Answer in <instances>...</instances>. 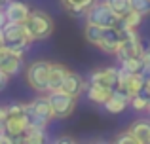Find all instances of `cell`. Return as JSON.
Instances as JSON below:
<instances>
[{
	"label": "cell",
	"instance_id": "obj_12",
	"mask_svg": "<svg viewBox=\"0 0 150 144\" xmlns=\"http://www.w3.org/2000/svg\"><path fill=\"white\" fill-rule=\"evenodd\" d=\"M118 72H120V68H116V67L99 68V70L91 72L89 81H91V84L105 85V87H110V89H116L118 87Z\"/></svg>",
	"mask_w": 150,
	"mask_h": 144
},
{
	"label": "cell",
	"instance_id": "obj_11",
	"mask_svg": "<svg viewBox=\"0 0 150 144\" xmlns=\"http://www.w3.org/2000/svg\"><path fill=\"white\" fill-rule=\"evenodd\" d=\"M29 127H30V122L27 114L8 116V119H6V133H10L17 142H21L23 135L29 131Z\"/></svg>",
	"mask_w": 150,
	"mask_h": 144
},
{
	"label": "cell",
	"instance_id": "obj_2",
	"mask_svg": "<svg viewBox=\"0 0 150 144\" xmlns=\"http://www.w3.org/2000/svg\"><path fill=\"white\" fill-rule=\"evenodd\" d=\"M27 29H29L30 36L34 38V42H42L46 40V38H50L51 34H53V29H55V23L53 19H51L50 13H46V11L42 10H33L29 15V19H27Z\"/></svg>",
	"mask_w": 150,
	"mask_h": 144
},
{
	"label": "cell",
	"instance_id": "obj_24",
	"mask_svg": "<svg viewBox=\"0 0 150 144\" xmlns=\"http://www.w3.org/2000/svg\"><path fill=\"white\" fill-rule=\"evenodd\" d=\"M129 6H131V10L139 11L143 15L150 13V0H129Z\"/></svg>",
	"mask_w": 150,
	"mask_h": 144
},
{
	"label": "cell",
	"instance_id": "obj_16",
	"mask_svg": "<svg viewBox=\"0 0 150 144\" xmlns=\"http://www.w3.org/2000/svg\"><path fill=\"white\" fill-rule=\"evenodd\" d=\"M70 70L61 63H51V70H50V91L63 87V81H65L67 74Z\"/></svg>",
	"mask_w": 150,
	"mask_h": 144
},
{
	"label": "cell",
	"instance_id": "obj_15",
	"mask_svg": "<svg viewBox=\"0 0 150 144\" xmlns=\"http://www.w3.org/2000/svg\"><path fill=\"white\" fill-rule=\"evenodd\" d=\"M112 91L114 89L105 87V85H99V84H91V81H89L88 89H86L88 99L91 100V103H95V104H105L106 100H108V97L112 95Z\"/></svg>",
	"mask_w": 150,
	"mask_h": 144
},
{
	"label": "cell",
	"instance_id": "obj_28",
	"mask_svg": "<svg viewBox=\"0 0 150 144\" xmlns=\"http://www.w3.org/2000/svg\"><path fill=\"white\" fill-rule=\"evenodd\" d=\"M8 106H0V133L6 131V119H8Z\"/></svg>",
	"mask_w": 150,
	"mask_h": 144
},
{
	"label": "cell",
	"instance_id": "obj_20",
	"mask_svg": "<svg viewBox=\"0 0 150 144\" xmlns=\"http://www.w3.org/2000/svg\"><path fill=\"white\" fill-rule=\"evenodd\" d=\"M144 15L139 13V11L135 10H129L125 15H122V23H120V29H137V27L141 25V21H143Z\"/></svg>",
	"mask_w": 150,
	"mask_h": 144
},
{
	"label": "cell",
	"instance_id": "obj_27",
	"mask_svg": "<svg viewBox=\"0 0 150 144\" xmlns=\"http://www.w3.org/2000/svg\"><path fill=\"white\" fill-rule=\"evenodd\" d=\"M141 57H143V70L141 72H143L144 78H148L150 76V49H144Z\"/></svg>",
	"mask_w": 150,
	"mask_h": 144
},
{
	"label": "cell",
	"instance_id": "obj_3",
	"mask_svg": "<svg viewBox=\"0 0 150 144\" xmlns=\"http://www.w3.org/2000/svg\"><path fill=\"white\" fill-rule=\"evenodd\" d=\"M50 70L51 63L46 59L33 61L27 68V84L30 85V89L38 93H48L50 91Z\"/></svg>",
	"mask_w": 150,
	"mask_h": 144
},
{
	"label": "cell",
	"instance_id": "obj_8",
	"mask_svg": "<svg viewBox=\"0 0 150 144\" xmlns=\"http://www.w3.org/2000/svg\"><path fill=\"white\" fill-rule=\"evenodd\" d=\"M122 40H124V32H122V29H118V27H105V29H103V36H101L99 44H97V48H99L101 51L108 53V55H116Z\"/></svg>",
	"mask_w": 150,
	"mask_h": 144
},
{
	"label": "cell",
	"instance_id": "obj_32",
	"mask_svg": "<svg viewBox=\"0 0 150 144\" xmlns=\"http://www.w3.org/2000/svg\"><path fill=\"white\" fill-rule=\"evenodd\" d=\"M55 142H57V144H65V142H76V138H72V137H57V138H55Z\"/></svg>",
	"mask_w": 150,
	"mask_h": 144
},
{
	"label": "cell",
	"instance_id": "obj_1",
	"mask_svg": "<svg viewBox=\"0 0 150 144\" xmlns=\"http://www.w3.org/2000/svg\"><path fill=\"white\" fill-rule=\"evenodd\" d=\"M4 36H6V46L19 57H25L29 48L33 46L34 38L30 36L25 23H11L8 21L4 27Z\"/></svg>",
	"mask_w": 150,
	"mask_h": 144
},
{
	"label": "cell",
	"instance_id": "obj_9",
	"mask_svg": "<svg viewBox=\"0 0 150 144\" xmlns=\"http://www.w3.org/2000/svg\"><path fill=\"white\" fill-rule=\"evenodd\" d=\"M4 11L8 15V21L11 23H27L30 15V8L29 4H25L23 0H8L6 6H4Z\"/></svg>",
	"mask_w": 150,
	"mask_h": 144
},
{
	"label": "cell",
	"instance_id": "obj_4",
	"mask_svg": "<svg viewBox=\"0 0 150 144\" xmlns=\"http://www.w3.org/2000/svg\"><path fill=\"white\" fill-rule=\"evenodd\" d=\"M86 21L99 27H118L120 29L122 17L103 0V2H93L86 11Z\"/></svg>",
	"mask_w": 150,
	"mask_h": 144
},
{
	"label": "cell",
	"instance_id": "obj_22",
	"mask_svg": "<svg viewBox=\"0 0 150 144\" xmlns=\"http://www.w3.org/2000/svg\"><path fill=\"white\" fill-rule=\"evenodd\" d=\"M122 68L124 70H127V72H141L143 70V57H133V59H125V61H122Z\"/></svg>",
	"mask_w": 150,
	"mask_h": 144
},
{
	"label": "cell",
	"instance_id": "obj_18",
	"mask_svg": "<svg viewBox=\"0 0 150 144\" xmlns=\"http://www.w3.org/2000/svg\"><path fill=\"white\" fill-rule=\"evenodd\" d=\"M44 140H46V127H38V125H30L29 131L21 138V142L25 144H42Z\"/></svg>",
	"mask_w": 150,
	"mask_h": 144
},
{
	"label": "cell",
	"instance_id": "obj_5",
	"mask_svg": "<svg viewBox=\"0 0 150 144\" xmlns=\"http://www.w3.org/2000/svg\"><path fill=\"white\" fill-rule=\"evenodd\" d=\"M50 99L51 110H53L55 119H67L74 114L76 110V100L78 97L70 95V93L63 91V89H55V91H48L46 93Z\"/></svg>",
	"mask_w": 150,
	"mask_h": 144
},
{
	"label": "cell",
	"instance_id": "obj_29",
	"mask_svg": "<svg viewBox=\"0 0 150 144\" xmlns=\"http://www.w3.org/2000/svg\"><path fill=\"white\" fill-rule=\"evenodd\" d=\"M13 142H17V140H15L10 133H6V131L0 133V144H13Z\"/></svg>",
	"mask_w": 150,
	"mask_h": 144
},
{
	"label": "cell",
	"instance_id": "obj_23",
	"mask_svg": "<svg viewBox=\"0 0 150 144\" xmlns=\"http://www.w3.org/2000/svg\"><path fill=\"white\" fill-rule=\"evenodd\" d=\"M106 4H108L110 8H112L114 11H116L118 15H125L129 10H131V6H129V0H105Z\"/></svg>",
	"mask_w": 150,
	"mask_h": 144
},
{
	"label": "cell",
	"instance_id": "obj_17",
	"mask_svg": "<svg viewBox=\"0 0 150 144\" xmlns=\"http://www.w3.org/2000/svg\"><path fill=\"white\" fill-rule=\"evenodd\" d=\"M129 131L137 138L139 144H150V122L148 119H137L129 125Z\"/></svg>",
	"mask_w": 150,
	"mask_h": 144
},
{
	"label": "cell",
	"instance_id": "obj_26",
	"mask_svg": "<svg viewBox=\"0 0 150 144\" xmlns=\"http://www.w3.org/2000/svg\"><path fill=\"white\" fill-rule=\"evenodd\" d=\"M8 114H10V116L27 114V104L25 103H10V104H8Z\"/></svg>",
	"mask_w": 150,
	"mask_h": 144
},
{
	"label": "cell",
	"instance_id": "obj_13",
	"mask_svg": "<svg viewBox=\"0 0 150 144\" xmlns=\"http://www.w3.org/2000/svg\"><path fill=\"white\" fill-rule=\"evenodd\" d=\"M88 81L84 80V78L80 76L78 72H72L70 70L69 74H67V78H65V81H63V91H67V93H70V95H74V97H80L82 93L88 89Z\"/></svg>",
	"mask_w": 150,
	"mask_h": 144
},
{
	"label": "cell",
	"instance_id": "obj_25",
	"mask_svg": "<svg viewBox=\"0 0 150 144\" xmlns=\"http://www.w3.org/2000/svg\"><path fill=\"white\" fill-rule=\"evenodd\" d=\"M116 142H118V144H139V142H137V138L133 137V133H131L129 129L118 135V137H116Z\"/></svg>",
	"mask_w": 150,
	"mask_h": 144
},
{
	"label": "cell",
	"instance_id": "obj_31",
	"mask_svg": "<svg viewBox=\"0 0 150 144\" xmlns=\"http://www.w3.org/2000/svg\"><path fill=\"white\" fill-rule=\"evenodd\" d=\"M6 23H8V15H6V11H4V8H0V29H4Z\"/></svg>",
	"mask_w": 150,
	"mask_h": 144
},
{
	"label": "cell",
	"instance_id": "obj_6",
	"mask_svg": "<svg viewBox=\"0 0 150 144\" xmlns=\"http://www.w3.org/2000/svg\"><path fill=\"white\" fill-rule=\"evenodd\" d=\"M27 116H29L30 125L48 127V123L51 122V119H55L48 95H44V97H36V99L30 100V103L27 104Z\"/></svg>",
	"mask_w": 150,
	"mask_h": 144
},
{
	"label": "cell",
	"instance_id": "obj_34",
	"mask_svg": "<svg viewBox=\"0 0 150 144\" xmlns=\"http://www.w3.org/2000/svg\"><path fill=\"white\" fill-rule=\"evenodd\" d=\"M6 2H8V0H0V8H4V6H6Z\"/></svg>",
	"mask_w": 150,
	"mask_h": 144
},
{
	"label": "cell",
	"instance_id": "obj_14",
	"mask_svg": "<svg viewBox=\"0 0 150 144\" xmlns=\"http://www.w3.org/2000/svg\"><path fill=\"white\" fill-rule=\"evenodd\" d=\"M129 100H131V99H129L125 93H122L120 89H114L112 95L108 97V100H106L103 106H105L106 112H110V114H122V112L127 108Z\"/></svg>",
	"mask_w": 150,
	"mask_h": 144
},
{
	"label": "cell",
	"instance_id": "obj_33",
	"mask_svg": "<svg viewBox=\"0 0 150 144\" xmlns=\"http://www.w3.org/2000/svg\"><path fill=\"white\" fill-rule=\"evenodd\" d=\"M6 46V36H4V29H0V48Z\"/></svg>",
	"mask_w": 150,
	"mask_h": 144
},
{
	"label": "cell",
	"instance_id": "obj_10",
	"mask_svg": "<svg viewBox=\"0 0 150 144\" xmlns=\"http://www.w3.org/2000/svg\"><path fill=\"white\" fill-rule=\"evenodd\" d=\"M23 67V57H19L17 53H13L8 46L0 48V68L10 76H15Z\"/></svg>",
	"mask_w": 150,
	"mask_h": 144
},
{
	"label": "cell",
	"instance_id": "obj_7",
	"mask_svg": "<svg viewBox=\"0 0 150 144\" xmlns=\"http://www.w3.org/2000/svg\"><path fill=\"white\" fill-rule=\"evenodd\" d=\"M124 32V40H122L120 48L116 51V59L125 61V59H133V57H141L144 51L143 44H141V38L137 34V29H122Z\"/></svg>",
	"mask_w": 150,
	"mask_h": 144
},
{
	"label": "cell",
	"instance_id": "obj_19",
	"mask_svg": "<svg viewBox=\"0 0 150 144\" xmlns=\"http://www.w3.org/2000/svg\"><path fill=\"white\" fill-rule=\"evenodd\" d=\"M93 2H97V0H61V4L67 8L69 11H72L74 15H82L88 11V8L91 6Z\"/></svg>",
	"mask_w": 150,
	"mask_h": 144
},
{
	"label": "cell",
	"instance_id": "obj_30",
	"mask_svg": "<svg viewBox=\"0 0 150 144\" xmlns=\"http://www.w3.org/2000/svg\"><path fill=\"white\" fill-rule=\"evenodd\" d=\"M10 74H6L2 70V68H0V91H2V89H6V85H8V81H10Z\"/></svg>",
	"mask_w": 150,
	"mask_h": 144
},
{
	"label": "cell",
	"instance_id": "obj_21",
	"mask_svg": "<svg viewBox=\"0 0 150 144\" xmlns=\"http://www.w3.org/2000/svg\"><path fill=\"white\" fill-rule=\"evenodd\" d=\"M148 103H150V93L144 91V89L141 93H137V95H133L131 100H129V104L133 106V110H137V112H144L148 108Z\"/></svg>",
	"mask_w": 150,
	"mask_h": 144
}]
</instances>
